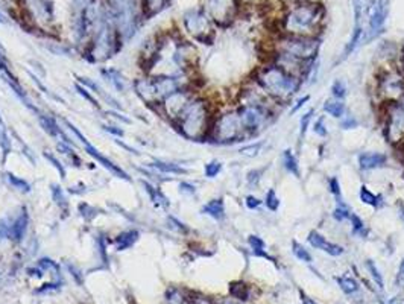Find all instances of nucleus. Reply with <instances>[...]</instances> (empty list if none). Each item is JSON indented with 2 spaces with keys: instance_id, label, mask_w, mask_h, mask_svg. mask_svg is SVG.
<instances>
[{
  "instance_id": "obj_8",
  "label": "nucleus",
  "mask_w": 404,
  "mask_h": 304,
  "mask_svg": "<svg viewBox=\"0 0 404 304\" xmlns=\"http://www.w3.org/2000/svg\"><path fill=\"white\" fill-rule=\"evenodd\" d=\"M164 105H166V109H167V113H169L170 117L176 119L181 113H183V109L189 105L190 99H189V96L184 93V91H175L173 94H170L169 98H166L164 99Z\"/></svg>"
},
{
  "instance_id": "obj_34",
  "label": "nucleus",
  "mask_w": 404,
  "mask_h": 304,
  "mask_svg": "<svg viewBox=\"0 0 404 304\" xmlns=\"http://www.w3.org/2000/svg\"><path fill=\"white\" fill-rule=\"evenodd\" d=\"M105 75H108V78H109V81H111V84H114V87L117 88V90H123V81H122V76H120V73L119 72H116V70H105L104 72Z\"/></svg>"
},
{
  "instance_id": "obj_29",
  "label": "nucleus",
  "mask_w": 404,
  "mask_h": 304,
  "mask_svg": "<svg viewBox=\"0 0 404 304\" xmlns=\"http://www.w3.org/2000/svg\"><path fill=\"white\" fill-rule=\"evenodd\" d=\"M52 195H53V199H55V202H57L61 209H67V205H68V202H67V199H65V196H64V192L61 190V187H58V186H52Z\"/></svg>"
},
{
  "instance_id": "obj_33",
  "label": "nucleus",
  "mask_w": 404,
  "mask_h": 304,
  "mask_svg": "<svg viewBox=\"0 0 404 304\" xmlns=\"http://www.w3.org/2000/svg\"><path fill=\"white\" fill-rule=\"evenodd\" d=\"M266 205H268V209L272 210V212L278 210V207H280V199L276 198V193H275L274 189H271L268 192V195H266Z\"/></svg>"
},
{
  "instance_id": "obj_16",
  "label": "nucleus",
  "mask_w": 404,
  "mask_h": 304,
  "mask_svg": "<svg viewBox=\"0 0 404 304\" xmlns=\"http://www.w3.org/2000/svg\"><path fill=\"white\" fill-rule=\"evenodd\" d=\"M283 164H284V168L289 172H292V174H295L297 176H299L298 160H297V157L294 155V152H292L290 149H286L283 152Z\"/></svg>"
},
{
  "instance_id": "obj_27",
  "label": "nucleus",
  "mask_w": 404,
  "mask_h": 304,
  "mask_svg": "<svg viewBox=\"0 0 404 304\" xmlns=\"http://www.w3.org/2000/svg\"><path fill=\"white\" fill-rule=\"evenodd\" d=\"M331 93L336 99H343L346 96V86L342 79H336L331 86Z\"/></svg>"
},
{
  "instance_id": "obj_37",
  "label": "nucleus",
  "mask_w": 404,
  "mask_h": 304,
  "mask_svg": "<svg viewBox=\"0 0 404 304\" xmlns=\"http://www.w3.org/2000/svg\"><path fill=\"white\" fill-rule=\"evenodd\" d=\"M353 6H354V22L356 24H359L361 11H363V0H353Z\"/></svg>"
},
{
  "instance_id": "obj_43",
  "label": "nucleus",
  "mask_w": 404,
  "mask_h": 304,
  "mask_svg": "<svg viewBox=\"0 0 404 304\" xmlns=\"http://www.w3.org/2000/svg\"><path fill=\"white\" fill-rule=\"evenodd\" d=\"M245 204H246V207H248V209L254 210V209H258V207H260V204H261V201H260V199H257L255 196H246V199H245Z\"/></svg>"
},
{
  "instance_id": "obj_6",
  "label": "nucleus",
  "mask_w": 404,
  "mask_h": 304,
  "mask_svg": "<svg viewBox=\"0 0 404 304\" xmlns=\"http://www.w3.org/2000/svg\"><path fill=\"white\" fill-rule=\"evenodd\" d=\"M65 125H67V127H68V130H70V131H72V132H73V134H75V135L78 137V139H79V140L82 142V145H84V148H85V152H87L88 155H91V157H93V158H94V160H96L97 163H99V164H102L105 169H108L109 172H113V174H114V175H117L119 178H123V179H129V176H128V174H127V172H125V171H122V169L119 168V166H116V164H114L113 161H111V160H108L106 157H104V155L101 154V152L97 151V149H96V148H94L93 145H90V142H88V140L85 139V137H84V135H82V134H81V132L78 131V128H76V127H73L72 123H68V122H65Z\"/></svg>"
},
{
  "instance_id": "obj_42",
  "label": "nucleus",
  "mask_w": 404,
  "mask_h": 304,
  "mask_svg": "<svg viewBox=\"0 0 404 304\" xmlns=\"http://www.w3.org/2000/svg\"><path fill=\"white\" fill-rule=\"evenodd\" d=\"M330 192L333 193L334 196H339L340 195V184L338 181V178L336 176H333L330 179Z\"/></svg>"
},
{
  "instance_id": "obj_46",
  "label": "nucleus",
  "mask_w": 404,
  "mask_h": 304,
  "mask_svg": "<svg viewBox=\"0 0 404 304\" xmlns=\"http://www.w3.org/2000/svg\"><path fill=\"white\" fill-rule=\"evenodd\" d=\"M76 90L79 91V94H81V96H84V98H85L87 101H90V102H91L93 105H96V104H97V102H96V101L93 99V96L87 93V90H85V88H82V87H79V86H76Z\"/></svg>"
},
{
  "instance_id": "obj_41",
  "label": "nucleus",
  "mask_w": 404,
  "mask_h": 304,
  "mask_svg": "<svg viewBox=\"0 0 404 304\" xmlns=\"http://www.w3.org/2000/svg\"><path fill=\"white\" fill-rule=\"evenodd\" d=\"M313 131H315L319 137H325V135H327V130H325V125H324V119H319V120L315 123Z\"/></svg>"
},
{
  "instance_id": "obj_50",
  "label": "nucleus",
  "mask_w": 404,
  "mask_h": 304,
  "mask_svg": "<svg viewBox=\"0 0 404 304\" xmlns=\"http://www.w3.org/2000/svg\"><path fill=\"white\" fill-rule=\"evenodd\" d=\"M302 304H316L312 298H309V297H305V295H302Z\"/></svg>"
},
{
  "instance_id": "obj_25",
  "label": "nucleus",
  "mask_w": 404,
  "mask_h": 304,
  "mask_svg": "<svg viewBox=\"0 0 404 304\" xmlns=\"http://www.w3.org/2000/svg\"><path fill=\"white\" fill-rule=\"evenodd\" d=\"M339 284H340V289L345 292V294H354L359 291V284L356 280L350 279V277H342L339 279Z\"/></svg>"
},
{
  "instance_id": "obj_11",
  "label": "nucleus",
  "mask_w": 404,
  "mask_h": 304,
  "mask_svg": "<svg viewBox=\"0 0 404 304\" xmlns=\"http://www.w3.org/2000/svg\"><path fill=\"white\" fill-rule=\"evenodd\" d=\"M386 16H387V2L386 0H379L371 14V20H369V29H371L372 35H375L382 29V26L386 20Z\"/></svg>"
},
{
  "instance_id": "obj_44",
  "label": "nucleus",
  "mask_w": 404,
  "mask_h": 304,
  "mask_svg": "<svg viewBox=\"0 0 404 304\" xmlns=\"http://www.w3.org/2000/svg\"><path fill=\"white\" fill-rule=\"evenodd\" d=\"M309 101H310V96H309V94H307V96H304V98H301L299 101H297V105H295L294 108H292V109H290V114H294V113H297V111H298V109H299V108H301V107H302V105H304L305 102H309Z\"/></svg>"
},
{
  "instance_id": "obj_3",
  "label": "nucleus",
  "mask_w": 404,
  "mask_h": 304,
  "mask_svg": "<svg viewBox=\"0 0 404 304\" xmlns=\"http://www.w3.org/2000/svg\"><path fill=\"white\" fill-rule=\"evenodd\" d=\"M322 17L321 5L315 3H304L298 5L289 12L286 17V29L295 35H305L312 32L319 24V20Z\"/></svg>"
},
{
  "instance_id": "obj_48",
  "label": "nucleus",
  "mask_w": 404,
  "mask_h": 304,
  "mask_svg": "<svg viewBox=\"0 0 404 304\" xmlns=\"http://www.w3.org/2000/svg\"><path fill=\"white\" fill-rule=\"evenodd\" d=\"M398 277H400V279H404V259L401 260V263H400V269H398Z\"/></svg>"
},
{
  "instance_id": "obj_30",
  "label": "nucleus",
  "mask_w": 404,
  "mask_h": 304,
  "mask_svg": "<svg viewBox=\"0 0 404 304\" xmlns=\"http://www.w3.org/2000/svg\"><path fill=\"white\" fill-rule=\"evenodd\" d=\"M248 242L251 245V248L254 250V253L257 256H266L264 254V242L258 238V236H249L248 238ZM268 257V256H266Z\"/></svg>"
},
{
  "instance_id": "obj_49",
  "label": "nucleus",
  "mask_w": 404,
  "mask_h": 304,
  "mask_svg": "<svg viewBox=\"0 0 404 304\" xmlns=\"http://www.w3.org/2000/svg\"><path fill=\"white\" fill-rule=\"evenodd\" d=\"M105 130H106V131H109V132H114V134H117V135H122V134H123V131H122V130H114L113 127H109V128L106 127Z\"/></svg>"
},
{
  "instance_id": "obj_18",
  "label": "nucleus",
  "mask_w": 404,
  "mask_h": 304,
  "mask_svg": "<svg viewBox=\"0 0 404 304\" xmlns=\"http://www.w3.org/2000/svg\"><path fill=\"white\" fill-rule=\"evenodd\" d=\"M0 148H2L3 155L6 157L9 154V151H11V140L8 137V130L5 127L2 117H0Z\"/></svg>"
},
{
  "instance_id": "obj_14",
  "label": "nucleus",
  "mask_w": 404,
  "mask_h": 304,
  "mask_svg": "<svg viewBox=\"0 0 404 304\" xmlns=\"http://www.w3.org/2000/svg\"><path fill=\"white\" fill-rule=\"evenodd\" d=\"M202 213L212 216L214 219H222L225 216V205L222 199H213L210 202H207L202 207Z\"/></svg>"
},
{
  "instance_id": "obj_20",
  "label": "nucleus",
  "mask_w": 404,
  "mask_h": 304,
  "mask_svg": "<svg viewBox=\"0 0 404 304\" xmlns=\"http://www.w3.org/2000/svg\"><path fill=\"white\" fill-rule=\"evenodd\" d=\"M137 238H138L137 231H127V233L119 234V238H117L119 250H123V248H127V246H131L137 240Z\"/></svg>"
},
{
  "instance_id": "obj_22",
  "label": "nucleus",
  "mask_w": 404,
  "mask_h": 304,
  "mask_svg": "<svg viewBox=\"0 0 404 304\" xmlns=\"http://www.w3.org/2000/svg\"><path fill=\"white\" fill-rule=\"evenodd\" d=\"M292 251H294L295 257H298L299 260L305 261V263H312V261H313L312 254H310L307 250H305V248H304L302 245H299L298 242H294V243H292Z\"/></svg>"
},
{
  "instance_id": "obj_28",
  "label": "nucleus",
  "mask_w": 404,
  "mask_h": 304,
  "mask_svg": "<svg viewBox=\"0 0 404 304\" xmlns=\"http://www.w3.org/2000/svg\"><path fill=\"white\" fill-rule=\"evenodd\" d=\"M145 187H146L148 193L150 195L152 201H154L157 205H167V199L164 198V195H163V193H161L160 190H157L155 187H152V186H149V184H145Z\"/></svg>"
},
{
  "instance_id": "obj_7",
  "label": "nucleus",
  "mask_w": 404,
  "mask_h": 304,
  "mask_svg": "<svg viewBox=\"0 0 404 304\" xmlns=\"http://www.w3.org/2000/svg\"><path fill=\"white\" fill-rule=\"evenodd\" d=\"M240 122L245 130H260L269 117V111L263 105H246L239 113Z\"/></svg>"
},
{
  "instance_id": "obj_36",
  "label": "nucleus",
  "mask_w": 404,
  "mask_h": 304,
  "mask_svg": "<svg viewBox=\"0 0 404 304\" xmlns=\"http://www.w3.org/2000/svg\"><path fill=\"white\" fill-rule=\"evenodd\" d=\"M9 230H11V222H9V220L6 217L0 219V240L9 238Z\"/></svg>"
},
{
  "instance_id": "obj_26",
  "label": "nucleus",
  "mask_w": 404,
  "mask_h": 304,
  "mask_svg": "<svg viewBox=\"0 0 404 304\" xmlns=\"http://www.w3.org/2000/svg\"><path fill=\"white\" fill-rule=\"evenodd\" d=\"M333 216L336 217L338 220H346V219L351 217V212H350V209H348L346 204H343L342 201H339V202H338V207L334 209Z\"/></svg>"
},
{
  "instance_id": "obj_38",
  "label": "nucleus",
  "mask_w": 404,
  "mask_h": 304,
  "mask_svg": "<svg viewBox=\"0 0 404 304\" xmlns=\"http://www.w3.org/2000/svg\"><path fill=\"white\" fill-rule=\"evenodd\" d=\"M44 157H46V158H47V160H49V161H50V163L53 164V168H55V169H57V171H58V172L61 174V176H63V178H65V171H64V168H63V166H61V163H60V161H58L57 158H55V157H53L52 154H47V152H44Z\"/></svg>"
},
{
  "instance_id": "obj_9",
  "label": "nucleus",
  "mask_w": 404,
  "mask_h": 304,
  "mask_svg": "<svg viewBox=\"0 0 404 304\" xmlns=\"http://www.w3.org/2000/svg\"><path fill=\"white\" fill-rule=\"evenodd\" d=\"M309 242H310V245L312 246H315V248H318V250H321V251H324V253H327V254H330V256H340L342 253H343V248L340 246V245H336V243H331V242H328L322 234H319L318 231H310L309 233Z\"/></svg>"
},
{
  "instance_id": "obj_40",
  "label": "nucleus",
  "mask_w": 404,
  "mask_h": 304,
  "mask_svg": "<svg viewBox=\"0 0 404 304\" xmlns=\"http://www.w3.org/2000/svg\"><path fill=\"white\" fill-rule=\"evenodd\" d=\"M313 113H315L313 109H310V111H309L307 114L302 116V119H301V135H304L305 131H307V127H309V123H310V120H312Z\"/></svg>"
},
{
  "instance_id": "obj_15",
  "label": "nucleus",
  "mask_w": 404,
  "mask_h": 304,
  "mask_svg": "<svg viewBox=\"0 0 404 304\" xmlns=\"http://www.w3.org/2000/svg\"><path fill=\"white\" fill-rule=\"evenodd\" d=\"M324 109H325V113L331 114L333 117L340 119V117H343V113H345V104L340 99H336V98L328 99L324 104Z\"/></svg>"
},
{
  "instance_id": "obj_45",
  "label": "nucleus",
  "mask_w": 404,
  "mask_h": 304,
  "mask_svg": "<svg viewBox=\"0 0 404 304\" xmlns=\"http://www.w3.org/2000/svg\"><path fill=\"white\" fill-rule=\"evenodd\" d=\"M260 174H261V171H253V172H249L248 174V181H249V184H255L258 179H260Z\"/></svg>"
},
{
  "instance_id": "obj_5",
  "label": "nucleus",
  "mask_w": 404,
  "mask_h": 304,
  "mask_svg": "<svg viewBox=\"0 0 404 304\" xmlns=\"http://www.w3.org/2000/svg\"><path fill=\"white\" fill-rule=\"evenodd\" d=\"M242 130H243V125L240 122L239 114L228 113L225 116H222L216 122V125L213 128V135L217 142L228 143V142H234L237 139Z\"/></svg>"
},
{
  "instance_id": "obj_31",
  "label": "nucleus",
  "mask_w": 404,
  "mask_h": 304,
  "mask_svg": "<svg viewBox=\"0 0 404 304\" xmlns=\"http://www.w3.org/2000/svg\"><path fill=\"white\" fill-rule=\"evenodd\" d=\"M350 219L353 222V233L360 234V236H366V228H365V224L361 222V219L357 215H351Z\"/></svg>"
},
{
  "instance_id": "obj_2",
  "label": "nucleus",
  "mask_w": 404,
  "mask_h": 304,
  "mask_svg": "<svg viewBox=\"0 0 404 304\" xmlns=\"http://www.w3.org/2000/svg\"><path fill=\"white\" fill-rule=\"evenodd\" d=\"M179 130L189 139H201L208 127V109L202 101H190L178 117Z\"/></svg>"
},
{
  "instance_id": "obj_21",
  "label": "nucleus",
  "mask_w": 404,
  "mask_h": 304,
  "mask_svg": "<svg viewBox=\"0 0 404 304\" xmlns=\"http://www.w3.org/2000/svg\"><path fill=\"white\" fill-rule=\"evenodd\" d=\"M6 179L9 181V184H11L12 187L19 189L20 192H24V193L31 192V184L27 183V181H24V179H21V178H19V176H16V175H12V174H6Z\"/></svg>"
},
{
  "instance_id": "obj_12",
  "label": "nucleus",
  "mask_w": 404,
  "mask_h": 304,
  "mask_svg": "<svg viewBox=\"0 0 404 304\" xmlns=\"http://www.w3.org/2000/svg\"><path fill=\"white\" fill-rule=\"evenodd\" d=\"M27 222H29V216H27L26 209H21L20 215L11 222V230H9V239L12 240H21L26 234V228H27Z\"/></svg>"
},
{
  "instance_id": "obj_51",
  "label": "nucleus",
  "mask_w": 404,
  "mask_h": 304,
  "mask_svg": "<svg viewBox=\"0 0 404 304\" xmlns=\"http://www.w3.org/2000/svg\"><path fill=\"white\" fill-rule=\"evenodd\" d=\"M403 219H404V212H403Z\"/></svg>"
},
{
  "instance_id": "obj_1",
  "label": "nucleus",
  "mask_w": 404,
  "mask_h": 304,
  "mask_svg": "<svg viewBox=\"0 0 404 304\" xmlns=\"http://www.w3.org/2000/svg\"><path fill=\"white\" fill-rule=\"evenodd\" d=\"M257 81H258L260 87L264 91H268L271 96L284 99L298 90L301 79L298 76L287 73L281 67L272 65V67H268V68H264V70H261L258 73Z\"/></svg>"
},
{
  "instance_id": "obj_35",
  "label": "nucleus",
  "mask_w": 404,
  "mask_h": 304,
  "mask_svg": "<svg viewBox=\"0 0 404 304\" xmlns=\"http://www.w3.org/2000/svg\"><path fill=\"white\" fill-rule=\"evenodd\" d=\"M261 146H263L261 142H260V143H253V145H249V146L242 148V149H240V154L248 155V157H255V155L258 154V152H260Z\"/></svg>"
},
{
  "instance_id": "obj_52",
  "label": "nucleus",
  "mask_w": 404,
  "mask_h": 304,
  "mask_svg": "<svg viewBox=\"0 0 404 304\" xmlns=\"http://www.w3.org/2000/svg\"><path fill=\"white\" fill-rule=\"evenodd\" d=\"M401 107H403V109H404V104H403V105H401Z\"/></svg>"
},
{
  "instance_id": "obj_39",
  "label": "nucleus",
  "mask_w": 404,
  "mask_h": 304,
  "mask_svg": "<svg viewBox=\"0 0 404 304\" xmlns=\"http://www.w3.org/2000/svg\"><path fill=\"white\" fill-rule=\"evenodd\" d=\"M359 125L357 123V120L353 117V116H346V117H343V120H342V123H340V127L343 128V130H353V128H356Z\"/></svg>"
},
{
  "instance_id": "obj_10",
  "label": "nucleus",
  "mask_w": 404,
  "mask_h": 304,
  "mask_svg": "<svg viewBox=\"0 0 404 304\" xmlns=\"http://www.w3.org/2000/svg\"><path fill=\"white\" fill-rule=\"evenodd\" d=\"M387 161V157L384 154H380V152H363L359 157V166L360 169L363 171H372L384 166Z\"/></svg>"
},
{
  "instance_id": "obj_32",
  "label": "nucleus",
  "mask_w": 404,
  "mask_h": 304,
  "mask_svg": "<svg viewBox=\"0 0 404 304\" xmlns=\"http://www.w3.org/2000/svg\"><path fill=\"white\" fill-rule=\"evenodd\" d=\"M220 171H222V163L213 160V161H210V163H208V164L205 166V176H208V178H214Z\"/></svg>"
},
{
  "instance_id": "obj_13",
  "label": "nucleus",
  "mask_w": 404,
  "mask_h": 304,
  "mask_svg": "<svg viewBox=\"0 0 404 304\" xmlns=\"http://www.w3.org/2000/svg\"><path fill=\"white\" fill-rule=\"evenodd\" d=\"M403 86H404V79L401 76H397V75H392L389 73L383 82H382V88L386 94L392 96V94H401L404 90H403Z\"/></svg>"
},
{
  "instance_id": "obj_19",
  "label": "nucleus",
  "mask_w": 404,
  "mask_h": 304,
  "mask_svg": "<svg viewBox=\"0 0 404 304\" xmlns=\"http://www.w3.org/2000/svg\"><path fill=\"white\" fill-rule=\"evenodd\" d=\"M382 198L377 196V195H374V193L371 190H368L366 186H363L360 189V201L363 202V204H368V205H372V207H379V201Z\"/></svg>"
},
{
  "instance_id": "obj_24",
  "label": "nucleus",
  "mask_w": 404,
  "mask_h": 304,
  "mask_svg": "<svg viewBox=\"0 0 404 304\" xmlns=\"http://www.w3.org/2000/svg\"><path fill=\"white\" fill-rule=\"evenodd\" d=\"M366 268H368V271H369V274H371L372 280H374L375 283H377V286H379L380 289H383V287H384L383 277H382V274H380L379 268L375 266V263H374L372 260H368V261H366Z\"/></svg>"
},
{
  "instance_id": "obj_4",
  "label": "nucleus",
  "mask_w": 404,
  "mask_h": 304,
  "mask_svg": "<svg viewBox=\"0 0 404 304\" xmlns=\"http://www.w3.org/2000/svg\"><path fill=\"white\" fill-rule=\"evenodd\" d=\"M319 49V41L310 37L304 35H292L287 38H283L281 41V50L283 53L292 55L301 61L313 60Z\"/></svg>"
},
{
  "instance_id": "obj_47",
  "label": "nucleus",
  "mask_w": 404,
  "mask_h": 304,
  "mask_svg": "<svg viewBox=\"0 0 404 304\" xmlns=\"http://www.w3.org/2000/svg\"><path fill=\"white\" fill-rule=\"evenodd\" d=\"M179 189H181V192H183V193H190V195H193V193H194V187L191 184H187V183H181Z\"/></svg>"
},
{
  "instance_id": "obj_17",
  "label": "nucleus",
  "mask_w": 404,
  "mask_h": 304,
  "mask_svg": "<svg viewBox=\"0 0 404 304\" xmlns=\"http://www.w3.org/2000/svg\"><path fill=\"white\" fill-rule=\"evenodd\" d=\"M154 166L161 171V172H166V174H187V171L184 168H181L178 164H173V163H163V161H155Z\"/></svg>"
},
{
  "instance_id": "obj_23",
  "label": "nucleus",
  "mask_w": 404,
  "mask_h": 304,
  "mask_svg": "<svg viewBox=\"0 0 404 304\" xmlns=\"http://www.w3.org/2000/svg\"><path fill=\"white\" fill-rule=\"evenodd\" d=\"M360 37H361V29H360V27L357 26L356 29H354V34H353L351 40H350V44L346 46V50H345V53L342 55V60H345L346 57H350V55L354 52V49L357 47L359 41H360Z\"/></svg>"
}]
</instances>
